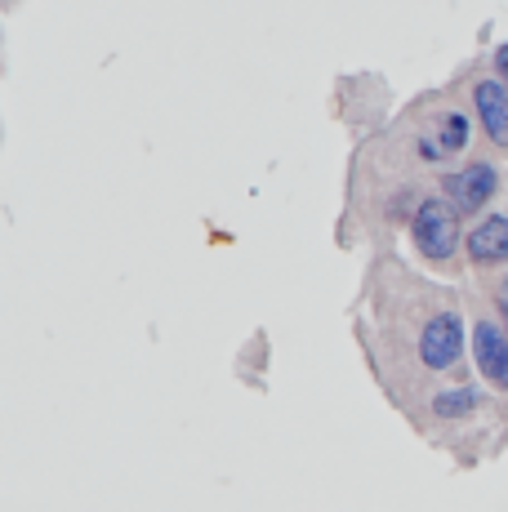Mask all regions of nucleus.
<instances>
[{
    "label": "nucleus",
    "instance_id": "f257e3e1",
    "mask_svg": "<svg viewBox=\"0 0 508 512\" xmlns=\"http://www.w3.org/2000/svg\"><path fill=\"white\" fill-rule=\"evenodd\" d=\"M410 241H415V250L424 254L428 263L446 268L459 250V214L442 196H424V201L415 205V219H410Z\"/></svg>",
    "mask_w": 508,
    "mask_h": 512
},
{
    "label": "nucleus",
    "instance_id": "f03ea898",
    "mask_svg": "<svg viewBox=\"0 0 508 512\" xmlns=\"http://www.w3.org/2000/svg\"><path fill=\"white\" fill-rule=\"evenodd\" d=\"M495 192H500V170H495V161H473V165H464V170L442 174V201L451 205L455 214H464V219L468 214H482Z\"/></svg>",
    "mask_w": 508,
    "mask_h": 512
},
{
    "label": "nucleus",
    "instance_id": "7ed1b4c3",
    "mask_svg": "<svg viewBox=\"0 0 508 512\" xmlns=\"http://www.w3.org/2000/svg\"><path fill=\"white\" fill-rule=\"evenodd\" d=\"M464 352V326H459L455 312H437L428 317L424 334H419V361L428 370H451Z\"/></svg>",
    "mask_w": 508,
    "mask_h": 512
},
{
    "label": "nucleus",
    "instance_id": "20e7f679",
    "mask_svg": "<svg viewBox=\"0 0 508 512\" xmlns=\"http://www.w3.org/2000/svg\"><path fill=\"white\" fill-rule=\"evenodd\" d=\"M473 107L482 116V130L495 147H508V85L500 76H482L473 81Z\"/></svg>",
    "mask_w": 508,
    "mask_h": 512
},
{
    "label": "nucleus",
    "instance_id": "39448f33",
    "mask_svg": "<svg viewBox=\"0 0 508 512\" xmlns=\"http://www.w3.org/2000/svg\"><path fill=\"white\" fill-rule=\"evenodd\" d=\"M468 116L464 112H437V121L428 125V134L419 139V156L424 161H451L455 152L468 147Z\"/></svg>",
    "mask_w": 508,
    "mask_h": 512
},
{
    "label": "nucleus",
    "instance_id": "423d86ee",
    "mask_svg": "<svg viewBox=\"0 0 508 512\" xmlns=\"http://www.w3.org/2000/svg\"><path fill=\"white\" fill-rule=\"evenodd\" d=\"M473 357H477V370L486 374V383H495L500 392H508V334H500L495 321H477Z\"/></svg>",
    "mask_w": 508,
    "mask_h": 512
},
{
    "label": "nucleus",
    "instance_id": "0eeeda50",
    "mask_svg": "<svg viewBox=\"0 0 508 512\" xmlns=\"http://www.w3.org/2000/svg\"><path fill=\"white\" fill-rule=\"evenodd\" d=\"M464 245H468V259H473L477 268H500V263H508V214L482 219L464 236Z\"/></svg>",
    "mask_w": 508,
    "mask_h": 512
},
{
    "label": "nucleus",
    "instance_id": "6e6552de",
    "mask_svg": "<svg viewBox=\"0 0 508 512\" xmlns=\"http://www.w3.org/2000/svg\"><path fill=\"white\" fill-rule=\"evenodd\" d=\"M433 410H437L442 419L468 415V410H473V392H468V388H451V392H442V397L433 401Z\"/></svg>",
    "mask_w": 508,
    "mask_h": 512
},
{
    "label": "nucleus",
    "instance_id": "1a4fd4ad",
    "mask_svg": "<svg viewBox=\"0 0 508 512\" xmlns=\"http://www.w3.org/2000/svg\"><path fill=\"white\" fill-rule=\"evenodd\" d=\"M495 76H500V81L508 85V45L495 49Z\"/></svg>",
    "mask_w": 508,
    "mask_h": 512
},
{
    "label": "nucleus",
    "instance_id": "9d476101",
    "mask_svg": "<svg viewBox=\"0 0 508 512\" xmlns=\"http://www.w3.org/2000/svg\"><path fill=\"white\" fill-rule=\"evenodd\" d=\"M500 317H504V326H508V277H504V294H500Z\"/></svg>",
    "mask_w": 508,
    "mask_h": 512
}]
</instances>
